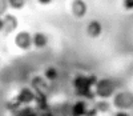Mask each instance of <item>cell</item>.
Instances as JSON below:
<instances>
[{"label": "cell", "instance_id": "cell-1", "mask_svg": "<svg viewBox=\"0 0 133 116\" xmlns=\"http://www.w3.org/2000/svg\"><path fill=\"white\" fill-rule=\"evenodd\" d=\"M115 94V84L109 79H103L96 83V95L101 99H108Z\"/></svg>", "mask_w": 133, "mask_h": 116}, {"label": "cell", "instance_id": "cell-2", "mask_svg": "<svg viewBox=\"0 0 133 116\" xmlns=\"http://www.w3.org/2000/svg\"><path fill=\"white\" fill-rule=\"evenodd\" d=\"M113 106L120 111H125L133 107V95L129 92H118L113 97Z\"/></svg>", "mask_w": 133, "mask_h": 116}, {"label": "cell", "instance_id": "cell-3", "mask_svg": "<svg viewBox=\"0 0 133 116\" xmlns=\"http://www.w3.org/2000/svg\"><path fill=\"white\" fill-rule=\"evenodd\" d=\"M15 44L17 45L20 50H23V51L29 50L32 47V35L25 32V31L19 32L15 36Z\"/></svg>", "mask_w": 133, "mask_h": 116}, {"label": "cell", "instance_id": "cell-4", "mask_svg": "<svg viewBox=\"0 0 133 116\" xmlns=\"http://www.w3.org/2000/svg\"><path fill=\"white\" fill-rule=\"evenodd\" d=\"M71 11L76 17H83L87 14V5L83 0H73L71 4Z\"/></svg>", "mask_w": 133, "mask_h": 116}, {"label": "cell", "instance_id": "cell-5", "mask_svg": "<svg viewBox=\"0 0 133 116\" xmlns=\"http://www.w3.org/2000/svg\"><path fill=\"white\" fill-rule=\"evenodd\" d=\"M48 44V36L43 32H36L32 35V45H35L36 48H44Z\"/></svg>", "mask_w": 133, "mask_h": 116}, {"label": "cell", "instance_id": "cell-6", "mask_svg": "<svg viewBox=\"0 0 133 116\" xmlns=\"http://www.w3.org/2000/svg\"><path fill=\"white\" fill-rule=\"evenodd\" d=\"M15 28H16V19L9 15L4 16L3 17V31L9 33V32H14Z\"/></svg>", "mask_w": 133, "mask_h": 116}, {"label": "cell", "instance_id": "cell-7", "mask_svg": "<svg viewBox=\"0 0 133 116\" xmlns=\"http://www.w3.org/2000/svg\"><path fill=\"white\" fill-rule=\"evenodd\" d=\"M87 31H88V35L92 38H96L101 33V24L98 21H91L87 27Z\"/></svg>", "mask_w": 133, "mask_h": 116}, {"label": "cell", "instance_id": "cell-8", "mask_svg": "<svg viewBox=\"0 0 133 116\" xmlns=\"http://www.w3.org/2000/svg\"><path fill=\"white\" fill-rule=\"evenodd\" d=\"M19 99L23 103H29L35 99V94L31 89H21V92L19 94Z\"/></svg>", "mask_w": 133, "mask_h": 116}, {"label": "cell", "instance_id": "cell-9", "mask_svg": "<svg viewBox=\"0 0 133 116\" xmlns=\"http://www.w3.org/2000/svg\"><path fill=\"white\" fill-rule=\"evenodd\" d=\"M44 76H45V79L49 80V82H53V80H56V79H57L59 72H57V69H56V68L49 67V68L45 69V72H44Z\"/></svg>", "mask_w": 133, "mask_h": 116}, {"label": "cell", "instance_id": "cell-10", "mask_svg": "<svg viewBox=\"0 0 133 116\" xmlns=\"http://www.w3.org/2000/svg\"><path fill=\"white\" fill-rule=\"evenodd\" d=\"M25 5V0H8V7H12L15 9H20Z\"/></svg>", "mask_w": 133, "mask_h": 116}, {"label": "cell", "instance_id": "cell-11", "mask_svg": "<svg viewBox=\"0 0 133 116\" xmlns=\"http://www.w3.org/2000/svg\"><path fill=\"white\" fill-rule=\"evenodd\" d=\"M8 8V0H0V17H2Z\"/></svg>", "mask_w": 133, "mask_h": 116}, {"label": "cell", "instance_id": "cell-12", "mask_svg": "<svg viewBox=\"0 0 133 116\" xmlns=\"http://www.w3.org/2000/svg\"><path fill=\"white\" fill-rule=\"evenodd\" d=\"M98 111H108L109 109V104L107 103V101H100V103H97V107H96Z\"/></svg>", "mask_w": 133, "mask_h": 116}, {"label": "cell", "instance_id": "cell-13", "mask_svg": "<svg viewBox=\"0 0 133 116\" xmlns=\"http://www.w3.org/2000/svg\"><path fill=\"white\" fill-rule=\"evenodd\" d=\"M115 116H129V115H128L125 111H118V112H117Z\"/></svg>", "mask_w": 133, "mask_h": 116}, {"label": "cell", "instance_id": "cell-14", "mask_svg": "<svg viewBox=\"0 0 133 116\" xmlns=\"http://www.w3.org/2000/svg\"><path fill=\"white\" fill-rule=\"evenodd\" d=\"M52 2V0H39V3H41V4H49Z\"/></svg>", "mask_w": 133, "mask_h": 116}, {"label": "cell", "instance_id": "cell-15", "mask_svg": "<svg viewBox=\"0 0 133 116\" xmlns=\"http://www.w3.org/2000/svg\"><path fill=\"white\" fill-rule=\"evenodd\" d=\"M0 31H3V19L0 17Z\"/></svg>", "mask_w": 133, "mask_h": 116}]
</instances>
